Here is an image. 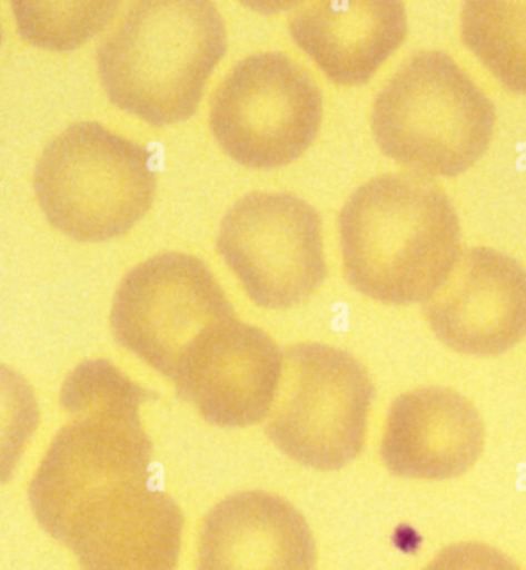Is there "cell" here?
Here are the masks:
<instances>
[{
	"label": "cell",
	"mask_w": 526,
	"mask_h": 570,
	"mask_svg": "<svg viewBox=\"0 0 526 570\" xmlns=\"http://www.w3.org/2000/svg\"><path fill=\"white\" fill-rule=\"evenodd\" d=\"M423 312L435 335L455 352L502 355L526 335V269L486 246L465 249L423 302Z\"/></svg>",
	"instance_id": "8fae6325"
},
{
	"label": "cell",
	"mask_w": 526,
	"mask_h": 570,
	"mask_svg": "<svg viewBox=\"0 0 526 570\" xmlns=\"http://www.w3.org/2000/svg\"><path fill=\"white\" fill-rule=\"evenodd\" d=\"M228 46L211 0H138L96 49L109 99L151 125L189 118Z\"/></svg>",
	"instance_id": "7a4b0ae2"
},
{
	"label": "cell",
	"mask_w": 526,
	"mask_h": 570,
	"mask_svg": "<svg viewBox=\"0 0 526 570\" xmlns=\"http://www.w3.org/2000/svg\"><path fill=\"white\" fill-rule=\"evenodd\" d=\"M216 248L262 308L305 302L328 273L319 213L292 193L239 198L222 216Z\"/></svg>",
	"instance_id": "52a82bcc"
},
{
	"label": "cell",
	"mask_w": 526,
	"mask_h": 570,
	"mask_svg": "<svg viewBox=\"0 0 526 570\" xmlns=\"http://www.w3.org/2000/svg\"><path fill=\"white\" fill-rule=\"evenodd\" d=\"M485 449V423L476 406L446 386L403 393L389 406L381 460L396 476L449 480L468 472Z\"/></svg>",
	"instance_id": "4fadbf2b"
},
{
	"label": "cell",
	"mask_w": 526,
	"mask_h": 570,
	"mask_svg": "<svg viewBox=\"0 0 526 570\" xmlns=\"http://www.w3.org/2000/svg\"><path fill=\"white\" fill-rule=\"evenodd\" d=\"M152 442L139 412L75 416L36 470L29 502L42 529L64 543L79 513L102 493L149 480Z\"/></svg>",
	"instance_id": "9c48e42d"
},
{
	"label": "cell",
	"mask_w": 526,
	"mask_h": 570,
	"mask_svg": "<svg viewBox=\"0 0 526 570\" xmlns=\"http://www.w3.org/2000/svg\"><path fill=\"white\" fill-rule=\"evenodd\" d=\"M339 238L348 282L389 305L426 302L462 253L451 199L415 173L359 186L339 213Z\"/></svg>",
	"instance_id": "6da1fadb"
},
{
	"label": "cell",
	"mask_w": 526,
	"mask_h": 570,
	"mask_svg": "<svg viewBox=\"0 0 526 570\" xmlns=\"http://www.w3.org/2000/svg\"><path fill=\"white\" fill-rule=\"evenodd\" d=\"M289 32L331 81L356 86L405 42L408 16L398 0H318L298 6Z\"/></svg>",
	"instance_id": "9a60e30c"
},
{
	"label": "cell",
	"mask_w": 526,
	"mask_h": 570,
	"mask_svg": "<svg viewBox=\"0 0 526 570\" xmlns=\"http://www.w3.org/2000/svg\"><path fill=\"white\" fill-rule=\"evenodd\" d=\"M281 372L278 343L265 330L232 316L192 340L171 380L206 422L245 429L268 419Z\"/></svg>",
	"instance_id": "30bf717a"
},
{
	"label": "cell",
	"mask_w": 526,
	"mask_h": 570,
	"mask_svg": "<svg viewBox=\"0 0 526 570\" xmlns=\"http://www.w3.org/2000/svg\"><path fill=\"white\" fill-rule=\"evenodd\" d=\"M19 31L34 45L69 49L101 31L119 2H48L12 0Z\"/></svg>",
	"instance_id": "e0dca14e"
},
{
	"label": "cell",
	"mask_w": 526,
	"mask_h": 570,
	"mask_svg": "<svg viewBox=\"0 0 526 570\" xmlns=\"http://www.w3.org/2000/svg\"><path fill=\"white\" fill-rule=\"evenodd\" d=\"M235 309L206 263L165 252L126 273L115 293L111 328L129 352L171 379L192 340Z\"/></svg>",
	"instance_id": "ba28073f"
},
{
	"label": "cell",
	"mask_w": 526,
	"mask_h": 570,
	"mask_svg": "<svg viewBox=\"0 0 526 570\" xmlns=\"http://www.w3.org/2000/svg\"><path fill=\"white\" fill-rule=\"evenodd\" d=\"M462 39L502 85L526 95V0H469Z\"/></svg>",
	"instance_id": "2e32d148"
},
{
	"label": "cell",
	"mask_w": 526,
	"mask_h": 570,
	"mask_svg": "<svg viewBox=\"0 0 526 570\" xmlns=\"http://www.w3.org/2000/svg\"><path fill=\"white\" fill-rule=\"evenodd\" d=\"M496 111L445 52L421 51L399 66L373 102L381 151L415 175L453 178L488 149Z\"/></svg>",
	"instance_id": "3957f363"
},
{
	"label": "cell",
	"mask_w": 526,
	"mask_h": 570,
	"mask_svg": "<svg viewBox=\"0 0 526 570\" xmlns=\"http://www.w3.org/2000/svg\"><path fill=\"white\" fill-rule=\"evenodd\" d=\"M423 570H519L518 563L496 547L459 542L443 549Z\"/></svg>",
	"instance_id": "d6986e66"
},
{
	"label": "cell",
	"mask_w": 526,
	"mask_h": 570,
	"mask_svg": "<svg viewBox=\"0 0 526 570\" xmlns=\"http://www.w3.org/2000/svg\"><path fill=\"white\" fill-rule=\"evenodd\" d=\"M151 396L105 358L79 363L62 383L61 405L75 416L99 412H139Z\"/></svg>",
	"instance_id": "ac0fdd59"
},
{
	"label": "cell",
	"mask_w": 526,
	"mask_h": 570,
	"mask_svg": "<svg viewBox=\"0 0 526 570\" xmlns=\"http://www.w3.org/2000/svg\"><path fill=\"white\" fill-rule=\"evenodd\" d=\"M375 385L351 353L325 343H296L282 352V372L269 440L309 469L335 472L365 449Z\"/></svg>",
	"instance_id": "5b68a950"
},
{
	"label": "cell",
	"mask_w": 526,
	"mask_h": 570,
	"mask_svg": "<svg viewBox=\"0 0 526 570\" xmlns=\"http://www.w3.org/2000/svg\"><path fill=\"white\" fill-rule=\"evenodd\" d=\"M322 95L301 65L278 51L256 52L229 69L209 106L221 148L249 168H279L315 141Z\"/></svg>",
	"instance_id": "8992f818"
},
{
	"label": "cell",
	"mask_w": 526,
	"mask_h": 570,
	"mask_svg": "<svg viewBox=\"0 0 526 570\" xmlns=\"http://www.w3.org/2000/svg\"><path fill=\"white\" fill-rule=\"evenodd\" d=\"M305 517L265 490L232 493L202 520L196 570H316Z\"/></svg>",
	"instance_id": "5bb4252c"
},
{
	"label": "cell",
	"mask_w": 526,
	"mask_h": 570,
	"mask_svg": "<svg viewBox=\"0 0 526 570\" xmlns=\"http://www.w3.org/2000/svg\"><path fill=\"white\" fill-rule=\"evenodd\" d=\"M34 191L49 222L81 242L122 235L156 193L151 153L96 121L68 126L42 149Z\"/></svg>",
	"instance_id": "277c9868"
},
{
	"label": "cell",
	"mask_w": 526,
	"mask_h": 570,
	"mask_svg": "<svg viewBox=\"0 0 526 570\" xmlns=\"http://www.w3.org/2000/svg\"><path fill=\"white\" fill-rule=\"evenodd\" d=\"M185 515L149 480L125 483L92 500L72 523L64 546L82 570H175Z\"/></svg>",
	"instance_id": "7c38bea8"
}]
</instances>
